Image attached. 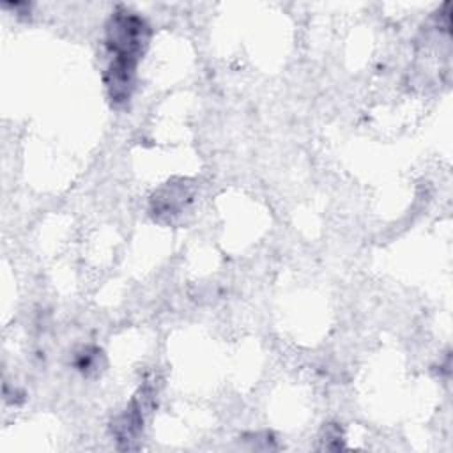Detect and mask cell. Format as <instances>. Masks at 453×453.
<instances>
[{
	"mask_svg": "<svg viewBox=\"0 0 453 453\" xmlns=\"http://www.w3.org/2000/svg\"><path fill=\"white\" fill-rule=\"evenodd\" d=\"M149 41V25L136 12L119 9L106 25V48L111 60L106 69V87L113 104H122L131 97L136 64Z\"/></svg>",
	"mask_w": 453,
	"mask_h": 453,
	"instance_id": "1",
	"label": "cell"
}]
</instances>
